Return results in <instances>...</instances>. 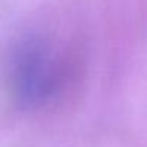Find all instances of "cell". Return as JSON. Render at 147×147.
<instances>
[{"label":"cell","instance_id":"1","mask_svg":"<svg viewBox=\"0 0 147 147\" xmlns=\"http://www.w3.org/2000/svg\"><path fill=\"white\" fill-rule=\"evenodd\" d=\"M62 62L51 43L29 36L14 48L10 59V89L22 108H40L62 84Z\"/></svg>","mask_w":147,"mask_h":147}]
</instances>
